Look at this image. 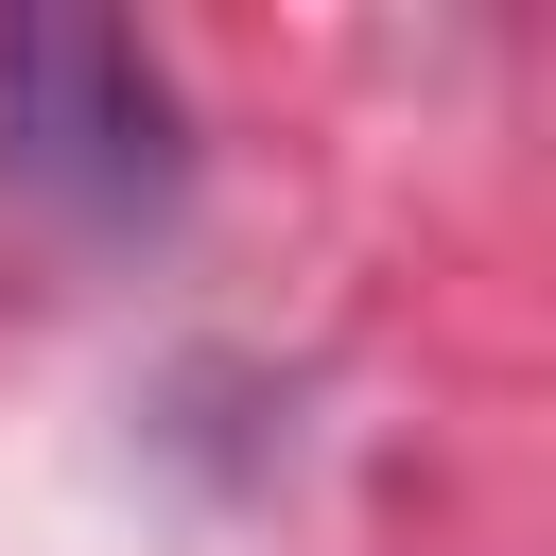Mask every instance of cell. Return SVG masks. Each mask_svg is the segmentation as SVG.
Here are the masks:
<instances>
[{
	"instance_id": "obj_1",
	"label": "cell",
	"mask_w": 556,
	"mask_h": 556,
	"mask_svg": "<svg viewBox=\"0 0 556 556\" xmlns=\"http://www.w3.org/2000/svg\"><path fill=\"white\" fill-rule=\"evenodd\" d=\"M0 174L122 226L174 191V87L122 17H0Z\"/></svg>"
}]
</instances>
